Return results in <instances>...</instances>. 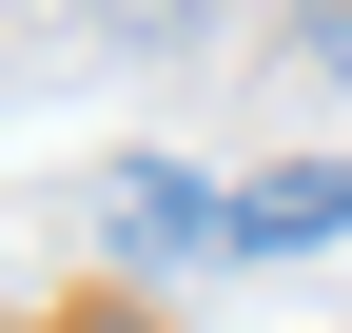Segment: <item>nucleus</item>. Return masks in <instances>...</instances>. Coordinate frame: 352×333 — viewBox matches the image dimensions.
<instances>
[{
	"mask_svg": "<svg viewBox=\"0 0 352 333\" xmlns=\"http://www.w3.org/2000/svg\"><path fill=\"white\" fill-rule=\"evenodd\" d=\"M352 235V157H294V177H235V255H314Z\"/></svg>",
	"mask_w": 352,
	"mask_h": 333,
	"instance_id": "obj_2",
	"label": "nucleus"
},
{
	"mask_svg": "<svg viewBox=\"0 0 352 333\" xmlns=\"http://www.w3.org/2000/svg\"><path fill=\"white\" fill-rule=\"evenodd\" d=\"M98 20H118V39H196V0H98Z\"/></svg>",
	"mask_w": 352,
	"mask_h": 333,
	"instance_id": "obj_3",
	"label": "nucleus"
},
{
	"mask_svg": "<svg viewBox=\"0 0 352 333\" xmlns=\"http://www.w3.org/2000/svg\"><path fill=\"white\" fill-rule=\"evenodd\" d=\"M98 235H118V275H196V255H235V196L176 177V157H138V177L98 196Z\"/></svg>",
	"mask_w": 352,
	"mask_h": 333,
	"instance_id": "obj_1",
	"label": "nucleus"
},
{
	"mask_svg": "<svg viewBox=\"0 0 352 333\" xmlns=\"http://www.w3.org/2000/svg\"><path fill=\"white\" fill-rule=\"evenodd\" d=\"M294 20H314V59H333V78H352V0H294Z\"/></svg>",
	"mask_w": 352,
	"mask_h": 333,
	"instance_id": "obj_4",
	"label": "nucleus"
}]
</instances>
